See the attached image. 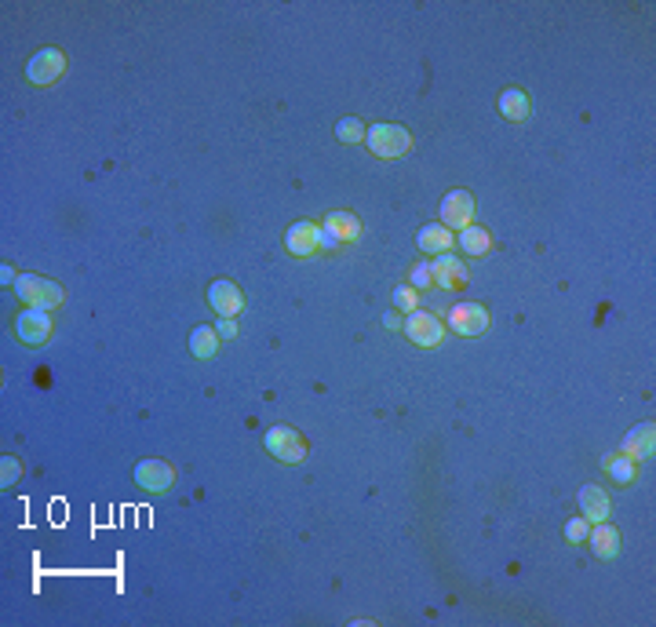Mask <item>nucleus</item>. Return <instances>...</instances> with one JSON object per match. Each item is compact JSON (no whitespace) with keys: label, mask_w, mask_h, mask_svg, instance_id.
I'll return each mask as SVG.
<instances>
[{"label":"nucleus","mask_w":656,"mask_h":627,"mask_svg":"<svg viewBox=\"0 0 656 627\" xmlns=\"http://www.w3.org/2000/svg\"><path fill=\"white\" fill-rule=\"evenodd\" d=\"M416 245H419V252H427V255H445V252H452L456 238H452L449 227H442V222H431V227H424L416 234Z\"/></svg>","instance_id":"17"},{"label":"nucleus","mask_w":656,"mask_h":627,"mask_svg":"<svg viewBox=\"0 0 656 627\" xmlns=\"http://www.w3.org/2000/svg\"><path fill=\"white\" fill-rule=\"evenodd\" d=\"M475 212H478V201H475V194L471 190H452V194H445V201H442V227H456V230H463V227H471L475 222Z\"/></svg>","instance_id":"7"},{"label":"nucleus","mask_w":656,"mask_h":627,"mask_svg":"<svg viewBox=\"0 0 656 627\" xmlns=\"http://www.w3.org/2000/svg\"><path fill=\"white\" fill-rule=\"evenodd\" d=\"M15 296H19L26 306H40V310H55V306L66 299V292H63L59 281L40 278V274H19Z\"/></svg>","instance_id":"1"},{"label":"nucleus","mask_w":656,"mask_h":627,"mask_svg":"<svg viewBox=\"0 0 656 627\" xmlns=\"http://www.w3.org/2000/svg\"><path fill=\"white\" fill-rule=\"evenodd\" d=\"M365 146L376 157H383V161H394V157L412 150V136H408V128H401V124H372L368 136H365Z\"/></svg>","instance_id":"2"},{"label":"nucleus","mask_w":656,"mask_h":627,"mask_svg":"<svg viewBox=\"0 0 656 627\" xmlns=\"http://www.w3.org/2000/svg\"><path fill=\"white\" fill-rule=\"evenodd\" d=\"M394 306H398V310H405V314L419 310V296H416V288H408V285L394 288Z\"/></svg>","instance_id":"24"},{"label":"nucleus","mask_w":656,"mask_h":627,"mask_svg":"<svg viewBox=\"0 0 656 627\" xmlns=\"http://www.w3.org/2000/svg\"><path fill=\"white\" fill-rule=\"evenodd\" d=\"M52 314L48 310H40V306H26L22 314H19V322H15V332H19V339L26 343V347H44L52 339Z\"/></svg>","instance_id":"6"},{"label":"nucleus","mask_w":656,"mask_h":627,"mask_svg":"<svg viewBox=\"0 0 656 627\" xmlns=\"http://www.w3.org/2000/svg\"><path fill=\"white\" fill-rule=\"evenodd\" d=\"M135 481H139V489H147V492H168L172 481H175V471H172L168 460L150 456V460L135 464Z\"/></svg>","instance_id":"9"},{"label":"nucleus","mask_w":656,"mask_h":627,"mask_svg":"<svg viewBox=\"0 0 656 627\" xmlns=\"http://www.w3.org/2000/svg\"><path fill=\"white\" fill-rule=\"evenodd\" d=\"M263 445L270 449V456H273L277 464H285V467H296V464L307 460V441H303V434L292 431V427H270L266 438H263Z\"/></svg>","instance_id":"3"},{"label":"nucleus","mask_w":656,"mask_h":627,"mask_svg":"<svg viewBox=\"0 0 656 627\" xmlns=\"http://www.w3.org/2000/svg\"><path fill=\"white\" fill-rule=\"evenodd\" d=\"M317 234H321L317 222L299 219V222H292L289 234H285V248H289L296 259H310V255H317V252H321V248H317Z\"/></svg>","instance_id":"11"},{"label":"nucleus","mask_w":656,"mask_h":627,"mask_svg":"<svg viewBox=\"0 0 656 627\" xmlns=\"http://www.w3.org/2000/svg\"><path fill=\"white\" fill-rule=\"evenodd\" d=\"M0 278H4V285H15L19 281V274L12 271V266H4V271H0Z\"/></svg>","instance_id":"30"},{"label":"nucleus","mask_w":656,"mask_h":627,"mask_svg":"<svg viewBox=\"0 0 656 627\" xmlns=\"http://www.w3.org/2000/svg\"><path fill=\"white\" fill-rule=\"evenodd\" d=\"M405 332H408V339L416 343V347H438L442 339H445V325H442V318L438 314H431V310H412V314H405V325H401Z\"/></svg>","instance_id":"5"},{"label":"nucleus","mask_w":656,"mask_h":627,"mask_svg":"<svg viewBox=\"0 0 656 627\" xmlns=\"http://www.w3.org/2000/svg\"><path fill=\"white\" fill-rule=\"evenodd\" d=\"M215 332H219V339H233V336H238V322H233V318H219Z\"/></svg>","instance_id":"27"},{"label":"nucleus","mask_w":656,"mask_h":627,"mask_svg":"<svg viewBox=\"0 0 656 627\" xmlns=\"http://www.w3.org/2000/svg\"><path fill=\"white\" fill-rule=\"evenodd\" d=\"M652 453H656V427L652 423H638L624 438V456H631L635 464H642V460H652Z\"/></svg>","instance_id":"15"},{"label":"nucleus","mask_w":656,"mask_h":627,"mask_svg":"<svg viewBox=\"0 0 656 627\" xmlns=\"http://www.w3.org/2000/svg\"><path fill=\"white\" fill-rule=\"evenodd\" d=\"M321 227L332 234L340 245H350V241H361V234H365V227H361V219L354 215V212H328L324 215V222Z\"/></svg>","instance_id":"13"},{"label":"nucleus","mask_w":656,"mask_h":627,"mask_svg":"<svg viewBox=\"0 0 656 627\" xmlns=\"http://www.w3.org/2000/svg\"><path fill=\"white\" fill-rule=\"evenodd\" d=\"M587 540H591V555H598V558H617L620 548H624L620 529L609 525V522H598V525L587 532Z\"/></svg>","instance_id":"14"},{"label":"nucleus","mask_w":656,"mask_h":627,"mask_svg":"<svg viewBox=\"0 0 656 627\" xmlns=\"http://www.w3.org/2000/svg\"><path fill=\"white\" fill-rule=\"evenodd\" d=\"M605 471H609V478H613V481L627 485V481H635L638 464L631 456H624V453H613V456H605Z\"/></svg>","instance_id":"21"},{"label":"nucleus","mask_w":656,"mask_h":627,"mask_svg":"<svg viewBox=\"0 0 656 627\" xmlns=\"http://www.w3.org/2000/svg\"><path fill=\"white\" fill-rule=\"evenodd\" d=\"M576 504H580V511H584V518H587L591 525L605 522L609 511H613V504H609V497H605V489H598V485H584V489L576 492Z\"/></svg>","instance_id":"16"},{"label":"nucleus","mask_w":656,"mask_h":627,"mask_svg":"<svg viewBox=\"0 0 656 627\" xmlns=\"http://www.w3.org/2000/svg\"><path fill=\"white\" fill-rule=\"evenodd\" d=\"M208 303L219 318H238L245 314V292L233 285V281H212L208 285Z\"/></svg>","instance_id":"10"},{"label":"nucleus","mask_w":656,"mask_h":627,"mask_svg":"<svg viewBox=\"0 0 656 627\" xmlns=\"http://www.w3.org/2000/svg\"><path fill=\"white\" fill-rule=\"evenodd\" d=\"M19 471H22L19 460H15V456H4V460H0V485H4V489L15 485V481H19Z\"/></svg>","instance_id":"26"},{"label":"nucleus","mask_w":656,"mask_h":627,"mask_svg":"<svg viewBox=\"0 0 656 627\" xmlns=\"http://www.w3.org/2000/svg\"><path fill=\"white\" fill-rule=\"evenodd\" d=\"M408 288H434V274H431V259H419V263H412V271H408Z\"/></svg>","instance_id":"23"},{"label":"nucleus","mask_w":656,"mask_h":627,"mask_svg":"<svg viewBox=\"0 0 656 627\" xmlns=\"http://www.w3.org/2000/svg\"><path fill=\"white\" fill-rule=\"evenodd\" d=\"M317 248H321V252H332V248H340V241H336L332 234H328V230L321 227V234H317Z\"/></svg>","instance_id":"28"},{"label":"nucleus","mask_w":656,"mask_h":627,"mask_svg":"<svg viewBox=\"0 0 656 627\" xmlns=\"http://www.w3.org/2000/svg\"><path fill=\"white\" fill-rule=\"evenodd\" d=\"M459 248H463L467 255L482 259V255H489V252H492V234H489L485 227H478V222H471V227H463V230H459Z\"/></svg>","instance_id":"18"},{"label":"nucleus","mask_w":656,"mask_h":627,"mask_svg":"<svg viewBox=\"0 0 656 627\" xmlns=\"http://www.w3.org/2000/svg\"><path fill=\"white\" fill-rule=\"evenodd\" d=\"M449 329L456 336H482L489 329V310L482 303H456L449 310Z\"/></svg>","instance_id":"8"},{"label":"nucleus","mask_w":656,"mask_h":627,"mask_svg":"<svg viewBox=\"0 0 656 627\" xmlns=\"http://www.w3.org/2000/svg\"><path fill=\"white\" fill-rule=\"evenodd\" d=\"M365 136H368V128H365L357 117H343V121L336 124V139H340V143H347V146L365 143Z\"/></svg>","instance_id":"22"},{"label":"nucleus","mask_w":656,"mask_h":627,"mask_svg":"<svg viewBox=\"0 0 656 627\" xmlns=\"http://www.w3.org/2000/svg\"><path fill=\"white\" fill-rule=\"evenodd\" d=\"M190 350H194V357L208 362V357L219 354V332H215L212 325H198V329L190 332Z\"/></svg>","instance_id":"20"},{"label":"nucleus","mask_w":656,"mask_h":627,"mask_svg":"<svg viewBox=\"0 0 656 627\" xmlns=\"http://www.w3.org/2000/svg\"><path fill=\"white\" fill-rule=\"evenodd\" d=\"M383 325H387V329H401L405 322L398 318V314H383Z\"/></svg>","instance_id":"29"},{"label":"nucleus","mask_w":656,"mask_h":627,"mask_svg":"<svg viewBox=\"0 0 656 627\" xmlns=\"http://www.w3.org/2000/svg\"><path fill=\"white\" fill-rule=\"evenodd\" d=\"M66 52H59V48H40L29 63H26V80L33 84V88H52L63 73H66Z\"/></svg>","instance_id":"4"},{"label":"nucleus","mask_w":656,"mask_h":627,"mask_svg":"<svg viewBox=\"0 0 656 627\" xmlns=\"http://www.w3.org/2000/svg\"><path fill=\"white\" fill-rule=\"evenodd\" d=\"M500 113L507 117V121H526L529 113H533V103H529V96L526 92H518V88H507V92L500 96Z\"/></svg>","instance_id":"19"},{"label":"nucleus","mask_w":656,"mask_h":627,"mask_svg":"<svg viewBox=\"0 0 656 627\" xmlns=\"http://www.w3.org/2000/svg\"><path fill=\"white\" fill-rule=\"evenodd\" d=\"M587 532H591V522H587V518H573V522L566 525V540H569V544H584Z\"/></svg>","instance_id":"25"},{"label":"nucleus","mask_w":656,"mask_h":627,"mask_svg":"<svg viewBox=\"0 0 656 627\" xmlns=\"http://www.w3.org/2000/svg\"><path fill=\"white\" fill-rule=\"evenodd\" d=\"M431 274H434V288H463L467 285V263L445 252V255L431 259Z\"/></svg>","instance_id":"12"}]
</instances>
